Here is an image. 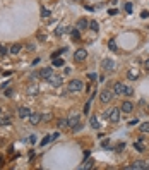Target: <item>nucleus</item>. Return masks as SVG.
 Returning <instances> with one entry per match:
<instances>
[{"label": "nucleus", "instance_id": "obj_1", "mask_svg": "<svg viewBox=\"0 0 149 170\" xmlns=\"http://www.w3.org/2000/svg\"><path fill=\"white\" fill-rule=\"evenodd\" d=\"M82 88H84L82 81L72 79V81L69 83V86H67V93H79V91H82Z\"/></svg>", "mask_w": 149, "mask_h": 170}, {"label": "nucleus", "instance_id": "obj_2", "mask_svg": "<svg viewBox=\"0 0 149 170\" xmlns=\"http://www.w3.org/2000/svg\"><path fill=\"white\" fill-rule=\"evenodd\" d=\"M113 96H115V93H113V91L105 89V91L100 95V100H101V103H110V101L113 100Z\"/></svg>", "mask_w": 149, "mask_h": 170}, {"label": "nucleus", "instance_id": "obj_3", "mask_svg": "<svg viewBox=\"0 0 149 170\" xmlns=\"http://www.w3.org/2000/svg\"><path fill=\"white\" fill-rule=\"evenodd\" d=\"M125 170H148V163L139 160V162H134V165H129L125 167Z\"/></svg>", "mask_w": 149, "mask_h": 170}, {"label": "nucleus", "instance_id": "obj_4", "mask_svg": "<svg viewBox=\"0 0 149 170\" xmlns=\"http://www.w3.org/2000/svg\"><path fill=\"white\" fill-rule=\"evenodd\" d=\"M101 67H103V71H115V62L113 60H110V58H103V62H101Z\"/></svg>", "mask_w": 149, "mask_h": 170}, {"label": "nucleus", "instance_id": "obj_5", "mask_svg": "<svg viewBox=\"0 0 149 170\" xmlns=\"http://www.w3.org/2000/svg\"><path fill=\"white\" fill-rule=\"evenodd\" d=\"M86 57H88V52H86L84 48H79V50L74 53V60H76V62H82Z\"/></svg>", "mask_w": 149, "mask_h": 170}, {"label": "nucleus", "instance_id": "obj_6", "mask_svg": "<svg viewBox=\"0 0 149 170\" xmlns=\"http://www.w3.org/2000/svg\"><path fill=\"white\" fill-rule=\"evenodd\" d=\"M46 81H48V83H50L53 88H58V86H62V77H60V76H53V74H51V76H50Z\"/></svg>", "mask_w": 149, "mask_h": 170}, {"label": "nucleus", "instance_id": "obj_7", "mask_svg": "<svg viewBox=\"0 0 149 170\" xmlns=\"http://www.w3.org/2000/svg\"><path fill=\"white\" fill-rule=\"evenodd\" d=\"M108 119H110V122H113V124H115V122H118V120H120V108H112V112H110V117H108Z\"/></svg>", "mask_w": 149, "mask_h": 170}, {"label": "nucleus", "instance_id": "obj_8", "mask_svg": "<svg viewBox=\"0 0 149 170\" xmlns=\"http://www.w3.org/2000/svg\"><path fill=\"white\" fill-rule=\"evenodd\" d=\"M76 28H77L79 31H84V29H88V28H89V21H88L86 17H82V19H79V21H77Z\"/></svg>", "mask_w": 149, "mask_h": 170}, {"label": "nucleus", "instance_id": "obj_9", "mask_svg": "<svg viewBox=\"0 0 149 170\" xmlns=\"http://www.w3.org/2000/svg\"><path fill=\"white\" fill-rule=\"evenodd\" d=\"M27 119H29V124H33V126H38L41 122V115L39 114H34V112H31V115Z\"/></svg>", "mask_w": 149, "mask_h": 170}, {"label": "nucleus", "instance_id": "obj_10", "mask_svg": "<svg viewBox=\"0 0 149 170\" xmlns=\"http://www.w3.org/2000/svg\"><path fill=\"white\" fill-rule=\"evenodd\" d=\"M51 74H53V69H51V67H45V69L39 71V77H41V79H48Z\"/></svg>", "mask_w": 149, "mask_h": 170}, {"label": "nucleus", "instance_id": "obj_11", "mask_svg": "<svg viewBox=\"0 0 149 170\" xmlns=\"http://www.w3.org/2000/svg\"><path fill=\"white\" fill-rule=\"evenodd\" d=\"M132 110H134V105L130 101H124L122 107H120V112H124V114H130Z\"/></svg>", "mask_w": 149, "mask_h": 170}, {"label": "nucleus", "instance_id": "obj_12", "mask_svg": "<svg viewBox=\"0 0 149 170\" xmlns=\"http://www.w3.org/2000/svg\"><path fill=\"white\" fill-rule=\"evenodd\" d=\"M127 77H129L130 81H137V77H139V71H137L136 67L129 69V72H127Z\"/></svg>", "mask_w": 149, "mask_h": 170}, {"label": "nucleus", "instance_id": "obj_13", "mask_svg": "<svg viewBox=\"0 0 149 170\" xmlns=\"http://www.w3.org/2000/svg\"><path fill=\"white\" fill-rule=\"evenodd\" d=\"M124 89H125V86H124V83H115V86H113V93H115V96L117 95H124Z\"/></svg>", "mask_w": 149, "mask_h": 170}, {"label": "nucleus", "instance_id": "obj_14", "mask_svg": "<svg viewBox=\"0 0 149 170\" xmlns=\"http://www.w3.org/2000/svg\"><path fill=\"white\" fill-rule=\"evenodd\" d=\"M79 122H81V115H74L72 119H69V120H67V127H69V129H72V127H74V126H77Z\"/></svg>", "mask_w": 149, "mask_h": 170}, {"label": "nucleus", "instance_id": "obj_15", "mask_svg": "<svg viewBox=\"0 0 149 170\" xmlns=\"http://www.w3.org/2000/svg\"><path fill=\"white\" fill-rule=\"evenodd\" d=\"M31 115V108H27V107H21L19 108V117L21 119H27Z\"/></svg>", "mask_w": 149, "mask_h": 170}, {"label": "nucleus", "instance_id": "obj_16", "mask_svg": "<svg viewBox=\"0 0 149 170\" xmlns=\"http://www.w3.org/2000/svg\"><path fill=\"white\" fill-rule=\"evenodd\" d=\"M142 141H144V136H141V138H139V141H136V143H134V148H136L137 151H141V153L146 150V148H144V143H142Z\"/></svg>", "mask_w": 149, "mask_h": 170}, {"label": "nucleus", "instance_id": "obj_17", "mask_svg": "<svg viewBox=\"0 0 149 170\" xmlns=\"http://www.w3.org/2000/svg\"><path fill=\"white\" fill-rule=\"evenodd\" d=\"M21 48H22L21 45H12V46L9 48V53H12V55H17V53L21 52Z\"/></svg>", "mask_w": 149, "mask_h": 170}, {"label": "nucleus", "instance_id": "obj_18", "mask_svg": "<svg viewBox=\"0 0 149 170\" xmlns=\"http://www.w3.org/2000/svg\"><path fill=\"white\" fill-rule=\"evenodd\" d=\"M89 122H91V127H93V129H100V120H98V117H96V115H93Z\"/></svg>", "mask_w": 149, "mask_h": 170}, {"label": "nucleus", "instance_id": "obj_19", "mask_svg": "<svg viewBox=\"0 0 149 170\" xmlns=\"http://www.w3.org/2000/svg\"><path fill=\"white\" fill-rule=\"evenodd\" d=\"M63 33H69V31H67V26H58V28L55 29V34H57V36H62Z\"/></svg>", "mask_w": 149, "mask_h": 170}, {"label": "nucleus", "instance_id": "obj_20", "mask_svg": "<svg viewBox=\"0 0 149 170\" xmlns=\"http://www.w3.org/2000/svg\"><path fill=\"white\" fill-rule=\"evenodd\" d=\"M108 48H110L112 52H118V45H117V41H115V40H110V41H108Z\"/></svg>", "mask_w": 149, "mask_h": 170}, {"label": "nucleus", "instance_id": "obj_21", "mask_svg": "<svg viewBox=\"0 0 149 170\" xmlns=\"http://www.w3.org/2000/svg\"><path fill=\"white\" fill-rule=\"evenodd\" d=\"M89 28H91L94 33H98V31H100V24H98L96 21H89Z\"/></svg>", "mask_w": 149, "mask_h": 170}, {"label": "nucleus", "instance_id": "obj_22", "mask_svg": "<svg viewBox=\"0 0 149 170\" xmlns=\"http://www.w3.org/2000/svg\"><path fill=\"white\" fill-rule=\"evenodd\" d=\"M70 34H72V40H74V41H79V38H81L79 29H72V31H70Z\"/></svg>", "mask_w": 149, "mask_h": 170}, {"label": "nucleus", "instance_id": "obj_23", "mask_svg": "<svg viewBox=\"0 0 149 170\" xmlns=\"http://www.w3.org/2000/svg\"><path fill=\"white\" fill-rule=\"evenodd\" d=\"M27 95H31V96L38 95V86H29L27 88Z\"/></svg>", "mask_w": 149, "mask_h": 170}, {"label": "nucleus", "instance_id": "obj_24", "mask_svg": "<svg viewBox=\"0 0 149 170\" xmlns=\"http://www.w3.org/2000/svg\"><path fill=\"white\" fill-rule=\"evenodd\" d=\"M57 126H58V129H65L67 127V119H58Z\"/></svg>", "mask_w": 149, "mask_h": 170}, {"label": "nucleus", "instance_id": "obj_25", "mask_svg": "<svg viewBox=\"0 0 149 170\" xmlns=\"http://www.w3.org/2000/svg\"><path fill=\"white\" fill-rule=\"evenodd\" d=\"M124 95H125V96H134V89H132L130 86H125V89H124Z\"/></svg>", "mask_w": 149, "mask_h": 170}, {"label": "nucleus", "instance_id": "obj_26", "mask_svg": "<svg viewBox=\"0 0 149 170\" xmlns=\"http://www.w3.org/2000/svg\"><path fill=\"white\" fill-rule=\"evenodd\" d=\"M139 129H141V132H149V122H142L139 126Z\"/></svg>", "mask_w": 149, "mask_h": 170}, {"label": "nucleus", "instance_id": "obj_27", "mask_svg": "<svg viewBox=\"0 0 149 170\" xmlns=\"http://www.w3.org/2000/svg\"><path fill=\"white\" fill-rule=\"evenodd\" d=\"M62 65H63V60L62 58H58V57L53 58V67H62Z\"/></svg>", "mask_w": 149, "mask_h": 170}, {"label": "nucleus", "instance_id": "obj_28", "mask_svg": "<svg viewBox=\"0 0 149 170\" xmlns=\"http://www.w3.org/2000/svg\"><path fill=\"white\" fill-rule=\"evenodd\" d=\"M51 119H53L51 114H43V115H41V122H48V120H51Z\"/></svg>", "mask_w": 149, "mask_h": 170}, {"label": "nucleus", "instance_id": "obj_29", "mask_svg": "<svg viewBox=\"0 0 149 170\" xmlns=\"http://www.w3.org/2000/svg\"><path fill=\"white\" fill-rule=\"evenodd\" d=\"M93 165H94V162H93V160H86V163L82 165V169H84V170H88V169H93Z\"/></svg>", "mask_w": 149, "mask_h": 170}, {"label": "nucleus", "instance_id": "obj_30", "mask_svg": "<svg viewBox=\"0 0 149 170\" xmlns=\"http://www.w3.org/2000/svg\"><path fill=\"white\" fill-rule=\"evenodd\" d=\"M9 124H10V119H9V117L0 119V126H9Z\"/></svg>", "mask_w": 149, "mask_h": 170}, {"label": "nucleus", "instance_id": "obj_31", "mask_svg": "<svg viewBox=\"0 0 149 170\" xmlns=\"http://www.w3.org/2000/svg\"><path fill=\"white\" fill-rule=\"evenodd\" d=\"M9 53V48L5 45H0V55H7Z\"/></svg>", "mask_w": 149, "mask_h": 170}, {"label": "nucleus", "instance_id": "obj_32", "mask_svg": "<svg viewBox=\"0 0 149 170\" xmlns=\"http://www.w3.org/2000/svg\"><path fill=\"white\" fill-rule=\"evenodd\" d=\"M41 15H43V17H50V10L45 9V7H41Z\"/></svg>", "mask_w": 149, "mask_h": 170}, {"label": "nucleus", "instance_id": "obj_33", "mask_svg": "<svg viewBox=\"0 0 149 170\" xmlns=\"http://www.w3.org/2000/svg\"><path fill=\"white\" fill-rule=\"evenodd\" d=\"M50 141H51V138H50V136H46V138H43V139H41V146H45V144H48Z\"/></svg>", "mask_w": 149, "mask_h": 170}, {"label": "nucleus", "instance_id": "obj_34", "mask_svg": "<svg viewBox=\"0 0 149 170\" xmlns=\"http://www.w3.org/2000/svg\"><path fill=\"white\" fill-rule=\"evenodd\" d=\"M124 150H125V143H118V144H117V151L120 153V151H124Z\"/></svg>", "mask_w": 149, "mask_h": 170}, {"label": "nucleus", "instance_id": "obj_35", "mask_svg": "<svg viewBox=\"0 0 149 170\" xmlns=\"http://www.w3.org/2000/svg\"><path fill=\"white\" fill-rule=\"evenodd\" d=\"M88 77H89L91 81H96V79H98V74H94V72H89V74H88Z\"/></svg>", "mask_w": 149, "mask_h": 170}, {"label": "nucleus", "instance_id": "obj_36", "mask_svg": "<svg viewBox=\"0 0 149 170\" xmlns=\"http://www.w3.org/2000/svg\"><path fill=\"white\" fill-rule=\"evenodd\" d=\"M81 129H82V122H79L77 126H74V127H72V131H74V132H77V131H81Z\"/></svg>", "mask_w": 149, "mask_h": 170}, {"label": "nucleus", "instance_id": "obj_37", "mask_svg": "<svg viewBox=\"0 0 149 170\" xmlns=\"http://www.w3.org/2000/svg\"><path fill=\"white\" fill-rule=\"evenodd\" d=\"M125 10H127L129 14L132 12V3H130V2H127V3H125Z\"/></svg>", "mask_w": 149, "mask_h": 170}, {"label": "nucleus", "instance_id": "obj_38", "mask_svg": "<svg viewBox=\"0 0 149 170\" xmlns=\"http://www.w3.org/2000/svg\"><path fill=\"white\" fill-rule=\"evenodd\" d=\"M101 146H103V148H108V146H110V139H103V141H101Z\"/></svg>", "mask_w": 149, "mask_h": 170}, {"label": "nucleus", "instance_id": "obj_39", "mask_svg": "<svg viewBox=\"0 0 149 170\" xmlns=\"http://www.w3.org/2000/svg\"><path fill=\"white\" fill-rule=\"evenodd\" d=\"M141 17H142V19H148V17H149V12H148V10H142V12H141Z\"/></svg>", "mask_w": 149, "mask_h": 170}, {"label": "nucleus", "instance_id": "obj_40", "mask_svg": "<svg viewBox=\"0 0 149 170\" xmlns=\"http://www.w3.org/2000/svg\"><path fill=\"white\" fill-rule=\"evenodd\" d=\"M12 95H14V91H12V89H5V96H7V98H10Z\"/></svg>", "mask_w": 149, "mask_h": 170}, {"label": "nucleus", "instance_id": "obj_41", "mask_svg": "<svg viewBox=\"0 0 149 170\" xmlns=\"http://www.w3.org/2000/svg\"><path fill=\"white\" fill-rule=\"evenodd\" d=\"M58 132H53V134H50V138H51V141H55V139H58Z\"/></svg>", "mask_w": 149, "mask_h": 170}, {"label": "nucleus", "instance_id": "obj_42", "mask_svg": "<svg viewBox=\"0 0 149 170\" xmlns=\"http://www.w3.org/2000/svg\"><path fill=\"white\" fill-rule=\"evenodd\" d=\"M108 14H110V15H115V14H118V10H117V9H110Z\"/></svg>", "mask_w": 149, "mask_h": 170}, {"label": "nucleus", "instance_id": "obj_43", "mask_svg": "<svg viewBox=\"0 0 149 170\" xmlns=\"http://www.w3.org/2000/svg\"><path fill=\"white\" fill-rule=\"evenodd\" d=\"M110 112H112V108H108V110H105V114H103V117H105V119H108V117H110Z\"/></svg>", "mask_w": 149, "mask_h": 170}, {"label": "nucleus", "instance_id": "obj_44", "mask_svg": "<svg viewBox=\"0 0 149 170\" xmlns=\"http://www.w3.org/2000/svg\"><path fill=\"white\" fill-rule=\"evenodd\" d=\"M38 40H41V41H45V40H46V34H41V33H39V34H38Z\"/></svg>", "mask_w": 149, "mask_h": 170}, {"label": "nucleus", "instance_id": "obj_45", "mask_svg": "<svg viewBox=\"0 0 149 170\" xmlns=\"http://www.w3.org/2000/svg\"><path fill=\"white\" fill-rule=\"evenodd\" d=\"M137 122H139V120H137V119H134V120H130V122H129V124H130V126H136V124H137Z\"/></svg>", "mask_w": 149, "mask_h": 170}, {"label": "nucleus", "instance_id": "obj_46", "mask_svg": "<svg viewBox=\"0 0 149 170\" xmlns=\"http://www.w3.org/2000/svg\"><path fill=\"white\" fill-rule=\"evenodd\" d=\"M144 67H146V69H148V71H149V58H148V60H146V62H144Z\"/></svg>", "mask_w": 149, "mask_h": 170}, {"label": "nucleus", "instance_id": "obj_47", "mask_svg": "<svg viewBox=\"0 0 149 170\" xmlns=\"http://www.w3.org/2000/svg\"><path fill=\"white\" fill-rule=\"evenodd\" d=\"M148 169H149V162H148Z\"/></svg>", "mask_w": 149, "mask_h": 170}, {"label": "nucleus", "instance_id": "obj_48", "mask_svg": "<svg viewBox=\"0 0 149 170\" xmlns=\"http://www.w3.org/2000/svg\"><path fill=\"white\" fill-rule=\"evenodd\" d=\"M148 112H149V107H148Z\"/></svg>", "mask_w": 149, "mask_h": 170}, {"label": "nucleus", "instance_id": "obj_49", "mask_svg": "<svg viewBox=\"0 0 149 170\" xmlns=\"http://www.w3.org/2000/svg\"><path fill=\"white\" fill-rule=\"evenodd\" d=\"M0 114H2V110H0Z\"/></svg>", "mask_w": 149, "mask_h": 170}]
</instances>
